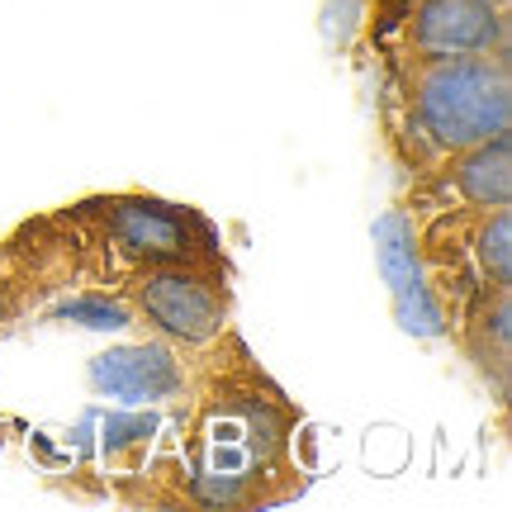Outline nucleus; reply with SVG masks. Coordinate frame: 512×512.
Instances as JSON below:
<instances>
[{"label":"nucleus","mask_w":512,"mask_h":512,"mask_svg":"<svg viewBox=\"0 0 512 512\" xmlns=\"http://www.w3.org/2000/svg\"><path fill=\"white\" fill-rule=\"evenodd\" d=\"M465 252L479 285H512V204L465 209Z\"/></svg>","instance_id":"nucleus-8"},{"label":"nucleus","mask_w":512,"mask_h":512,"mask_svg":"<svg viewBox=\"0 0 512 512\" xmlns=\"http://www.w3.org/2000/svg\"><path fill=\"white\" fill-rule=\"evenodd\" d=\"M451 337L460 342L465 361L479 370V380L508 403L512 380V285H479L451 318Z\"/></svg>","instance_id":"nucleus-6"},{"label":"nucleus","mask_w":512,"mask_h":512,"mask_svg":"<svg viewBox=\"0 0 512 512\" xmlns=\"http://www.w3.org/2000/svg\"><path fill=\"white\" fill-rule=\"evenodd\" d=\"M494 5H508V10H512V0H494Z\"/></svg>","instance_id":"nucleus-10"},{"label":"nucleus","mask_w":512,"mask_h":512,"mask_svg":"<svg viewBox=\"0 0 512 512\" xmlns=\"http://www.w3.org/2000/svg\"><path fill=\"white\" fill-rule=\"evenodd\" d=\"M375 242H380L384 275L394 285V313H399V323L408 332H418V337H446L451 332V309L441 304V294L432 290V280L422 271L418 233L408 223V209L384 214L380 228H375Z\"/></svg>","instance_id":"nucleus-4"},{"label":"nucleus","mask_w":512,"mask_h":512,"mask_svg":"<svg viewBox=\"0 0 512 512\" xmlns=\"http://www.w3.org/2000/svg\"><path fill=\"white\" fill-rule=\"evenodd\" d=\"M403 53H503L512 48V10L494 0H408L399 19Z\"/></svg>","instance_id":"nucleus-3"},{"label":"nucleus","mask_w":512,"mask_h":512,"mask_svg":"<svg viewBox=\"0 0 512 512\" xmlns=\"http://www.w3.org/2000/svg\"><path fill=\"white\" fill-rule=\"evenodd\" d=\"M418 176V195H451L465 209H503L512 204V128L489 143L460 147Z\"/></svg>","instance_id":"nucleus-5"},{"label":"nucleus","mask_w":512,"mask_h":512,"mask_svg":"<svg viewBox=\"0 0 512 512\" xmlns=\"http://www.w3.org/2000/svg\"><path fill=\"white\" fill-rule=\"evenodd\" d=\"M384 10H399V19H403V10H408V0H380Z\"/></svg>","instance_id":"nucleus-9"},{"label":"nucleus","mask_w":512,"mask_h":512,"mask_svg":"<svg viewBox=\"0 0 512 512\" xmlns=\"http://www.w3.org/2000/svg\"><path fill=\"white\" fill-rule=\"evenodd\" d=\"M91 384L124 403L176 399L185 389V366L166 347H114L91 361Z\"/></svg>","instance_id":"nucleus-7"},{"label":"nucleus","mask_w":512,"mask_h":512,"mask_svg":"<svg viewBox=\"0 0 512 512\" xmlns=\"http://www.w3.org/2000/svg\"><path fill=\"white\" fill-rule=\"evenodd\" d=\"M228 266H143L128 275L124 304L133 318H147L152 332L181 347H209L228 332Z\"/></svg>","instance_id":"nucleus-2"},{"label":"nucleus","mask_w":512,"mask_h":512,"mask_svg":"<svg viewBox=\"0 0 512 512\" xmlns=\"http://www.w3.org/2000/svg\"><path fill=\"white\" fill-rule=\"evenodd\" d=\"M394 138L413 171L512 128V48L503 53H403L394 72Z\"/></svg>","instance_id":"nucleus-1"}]
</instances>
